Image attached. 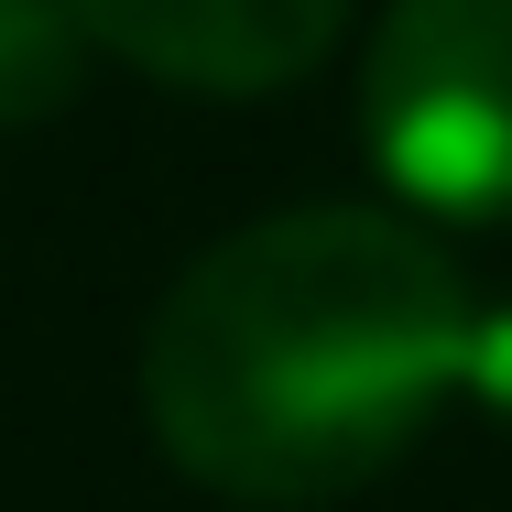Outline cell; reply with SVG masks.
Returning a JSON list of instances; mask_svg holds the SVG:
<instances>
[{"instance_id":"cell-3","label":"cell","mask_w":512,"mask_h":512,"mask_svg":"<svg viewBox=\"0 0 512 512\" xmlns=\"http://www.w3.org/2000/svg\"><path fill=\"white\" fill-rule=\"evenodd\" d=\"M99 55L197 88V99H273L327 66L349 0H77Z\"/></svg>"},{"instance_id":"cell-4","label":"cell","mask_w":512,"mask_h":512,"mask_svg":"<svg viewBox=\"0 0 512 512\" xmlns=\"http://www.w3.org/2000/svg\"><path fill=\"white\" fill-rule=\"evenodd\" d=\"M88 55H99V33H88L77 0H0V131L77 109Z\"/></svg>"},{"instance_id":"cell-2","label":"cell","mask_w":512,"mask_h":512,"mask_svg":"<svg viewBox=\"0 0 512 512\" xmlns=\"http://www.w3.org/2000/svg\"><path fill=\"white\" fill-rule=\"evenodd\" d=\"M360 153L414 218H512V0H393L371 22Z\"/></svg>"},{"instance_id":"cell-5","label":"cell","mask_w":512,"mask_h":512,"mask_svg":"<svg viewBox=\"0 0 512 512\" xmlns=\"http://www.w3.org/2000/svg\"><path fill=\"white\" fill-rule=\"evenodd\" d=\"M458 393L512 436V295H491V306L469 316V371H458Z\"/></svg>"},{"instance_id":"cell-1","label":"cell","mask_w":512,"mask_h":512,"mask_svg":"<svg viewBox=\"0 0 512 512\" xmlns=\"http://www.w3.org/2000/svg\"><path fill=\"white\" fill-rule=\"evenodd\" d=\"M458 262L382 207H284L175 273L142 338L153 447L229 502L306 512L382 480L469 371Z\"/></svg>"}]
</instances>
